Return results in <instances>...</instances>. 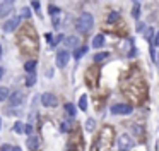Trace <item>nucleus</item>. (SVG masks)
Returning <instances> with one entry per match:
<instances>
[{
	"mask_svg": "<svg viewBox=\"0 0 159 151\" xmlns=\"http://www.w3.org/2000/svg\"><path fill=\"white\" fill-rule=\"evenodd\" d=\"M9 95H11L9 88L2 86V88H0V101H5V100H9Z\"/></svg>",
	"mask_w": 159,
	"mask_h": 151,
	"instance_id": "6ab92c4d",
	"label": "nucleus"
},
{
	"mask_svg": "<svg viewBox=\"0 0 159 151\" xmlns=\"http://www.w3.org/2000/svg\"><path fill=\"white\" fill-rule=\"evenodd\" d=\"M154 46H159V34L156 36V40H154Z\"/></svg>",
	"mask_w": 159,
	"mask_h": 151,
	"instance_id": "2f4dec72",
	"label": "nucleus"
},
{
	"mask_svg": "<svg viewBox=\"0 0 159 151\" xmlns=\"http://www.w3.org/2000/svg\"><path fill=\"white\" fill-rule=\"evenodd\" d=\"M21 16L26 17V19H29V17H31V9H29V7H22V9H21Z\"/></svg>",
	"mask_w": 159,
	"mask_h": 151,
	"instance_id": "a878e982",
	"label": "nucleus"
},
{
	"mask_svg": "<svg viewBox=\"0 0 159 151\" xmlns=\"http://www.w3.org/2000/svg\"><path fill=\"white\" fill-rule=\"evenodd\" d=\"M91 151H99V149H98V144H96V143H93V148H91Z\"/></svg>",
	"mask_w": 159,
	"mask_h": 151,
	"instance_id": "473e14b6",
	"label": "nucleus"
},
{
	"mask_svg": "<svg viewBox=\"0 0 159 151\" xmlns=\"http://www.w3.org/2000/svg\"><path fill=\"white\" fill-rule=\"evenodd\" d=\"M33 7H34L36 10H39V2L38 0H33Z\"/></svg>",
	"mask_w": 159,
	"mask_h": 151,
	"instance_id": "c756f323",
	"label": "nucleus"
},
{
	"mask_svg": "<svg viewBox=\"0 0 159 151\" xmlns=\"http://www.w3.org/2000/svg\"><path fill=\"white\" fill-rule=\"evenodd\" d=\"M93 46H94V48L104 46V36H103V34H98V36L93 38Z\"/></svg>",
	"mask_w": 159,
	"mask_h": 151,
	"instance_id": "4468645a",
	"label": "nucleus"
},
{
	"mask_svg": "<svg viewBox=\"0 0 159 151\" xmlns=\"http://www.w3.org/2000/svg\"><path fill=\"white\" fill-rule=\"evenodd\" d=\"M86 51H87V46H86V45H82V46L75 48V51H74V57L79 60L80 57H84V55H86Z\"/></svg>",
	"mask_w": 159,
	"mask_h": 151,
	"instance_id": "dca6fc26",
	"label": "nucleus"
},
{
	"mask_svg": "<svg viewBox=\"0 0 159 151\" xmlns=\"http://www.w3.org/2000/svg\"><path fill=\"white\" fill-rule=\"evenodd\" d=\"M22 101H24V95H22L21 91H16V93H12V95H9V105L11 106H17V105H21Z\"/></svg>",
	"mask_w": 159,
	"mask_h": 151,
	"instance_id": "9d476101",
	"label": "nucleus"
},
{
	"mask_svg": "<svg viewBox=\"0 0 159 151\" xmlns=\"http://www.w3.org/2000/svg\"><path fill=\"white\" fill-rule=\"evenodd\" d=\"M50 14H52V16H58V12H60V9L58 7H55V5H50Z\"/></svg>",
	"mask_w": 159,
	"mask_h": 151,
	"instance_id": "cd10ccee",
	"label": "nucleus"
},
{
	"mask_svg": "<svg viewBox=\"0 0 159 151\" xmlns=\"http://www.w3.org/2000/svg\"><path fill=\"white\" fill-rule=\"evenodd\" d=\"M132 112H134V108L128 103H116V105L111 106V113L113 115H130Z\"/></svg>",
	"mask_w": 159,
	"mask_h": 151,
	"instance_id": "20e7f679",
	"label": "nucleus"
},
{
	"mask_svg": "<svg viewBox=\"0 0 159 151\" xmlns=\"http://www.w3.org/2000/svg\"><path fill=\"white\" fill-rule=\"evenodd\" d=\"M14 130L16 132H24V125H22V122H16V125H14Z\"/></svg>",
	"mask_w": 159,
	"mask_h": 151,
	"instance_id": "bb28decb",
	"label": "nucleus"
},
{
	"mask_svg": "<svg viewBox=\"0 0 159 151\" xmlns=\"http://www.w3.org/2000/svg\"><path fill=\"white\" fill-rule=\"evenodd\" d=\"M9 149H12V148L9 146V144H4V146H2V151H9Z\"/></svg>",
	"mask_w": 159,
	"mask_h": 151,
	"instance_id": "7c9ffc66",
	"label": "nucleus"
},
{
	"mask_svg": "<svg viewBox=\"0 0 159 151\" xmlns=\"http://www.w3.org/2000/svg\"><path fill=\"white\" fill-rule=\"evenodd\" d=\"M12 9H14V2H2L0 3V17H5L7 14H11Z\"/></svg>",
	"mask_w": 159,
	"mask_h": 151,
	"instance_id": "9b49d317",
	"label": "nucleus"
},
{
	"mask_svg": "<svg viewBox=\"0 0 159 151\" xmlns=\"http://www.w3.org/2000/svg\"><path fill=\"white\" fill-rule=\"evenodd\" d=\"M34 82H36V76L34 74H29L28 77H26V86H28V88L34 86Z\"/></svg>",
	"mask_w": 159,
	"mask_h": 151,
	"instance_id": "5701e85b",
	"label": "nucleus"
},
{
	"mask_svg": "<svg viewBox=\"0 0 159 151\" xmlns=\"http://www.w3.org/2000/svg\"><path fill=\"white\" fill-rule=\"evenodd\" d=\"M19 46L28 55L38 53V36H36V31L33 29V26H26L19 33Z\"/></svg>",
	"mask_w": 159,
	"mask_h": 151,
	"instance_id": "f257e3e1",
	"label": "nucleus"
},
{
	"mask_svg": "<svg viewBox=\"0 0 159 151\" xmlns=\"http://www.w3.org/2000/svg\"><path fill=\"white\" fill-rule=\"evenodd\" d=\"M65 113L69 117H75V113H77L75 105H72V103H65Z\"/></svg>",
	"mask_w": 159,
	"mask_h": 151,
	"instance_id": "f3484780",
	"label": "nucleus"
},
{
	"mask_svg": "<svg viewBox=\"0 0 159 151\" xmlns=\"http://www.w3.org/2000/svg\"><path fill=\"white\" fill-rule=\"evenodd\" d=\"M26 144H28L29 151H36L39 148V137L38 136H29L28 141H26Z\"/></svg>",
	"mask_w": 159,
	"mask_h": 151,
	"instance_id": "f8f14e48",
	"label": "nucleus"
},
{
	"mask_svg": "<svg viewBox=\"0 0 159 151\" xmlns=\"http://www.w3.org/2000/svg\"><path fill=\"white\" fill-rule=\"evenodd\" d=\"M79 108L80 110H87V96L86 95H82L79 98Z\"/></svg>",
	"mask_w": 159,
	"mask_h": 151,
	"instance_id": "412c9836",
	"label": "nucleus"
},
{
	"mask_svg": "<svg viewBox=\"0 0 159 151\" xmlns=\"http://www.w3.org/2000/svg\"><path fill=\"white\" fill-rule=\"evenodd\" d=\"M157 64H159V58H157Z\"/></svg>",
	"mask_w": 159,
	"mask_h": 151,
	"instance_id": "58836bf2",
	"label": "nucleus"
},
{
	"mask_svg": "<svg viewBox=\"0 0 159 151\" xmlns=\"http://www.w3.org/2000/svg\"><path fill=\"white\" fill-rule=\"evenodd\" d=\"M2 76H4V71H2V67H0V79H2Z\"/></svg>",
	"mask_w": 159,
	"mask_h": 151,
	"instance_id": "f704fd0d",
	"label": "nucleus"
},
{
	"mask_svg": "<svg viewBox=\"0 0 159 151\" xmlns=\"http://www.w3.org/2000/svg\"><path fill=\"white\" fill-rule=\"evenodd\" d=\"M94 124H96V122H94L93 119H87L86 120V130H87V132H94V127H96Z\"/></svg>",
	"mask_w": 159,
	"mask_h": 151,
	"instance_id": "4be33fe9",
	"label": "nucleus"
},
{
	"mask_svg": "<svg viewBox=\"0 0 159 151\" xmlns=\"http://www.w3.org/2000/svg\"><path fill=\"white\" fill-rule=\"evenodd\" d=\"M0 57H2V46H0Z\"/></svg>",
	"mask_w": 159,
	"mask_h": 151,
	"instance_id": "c9c22d12",
	"label": "nucleus"
},
{
	"mask_svg": "<svg viewBox=\"0 0 159 151\" xmlns=\"http://www.w3.org/2000/svg\"><path fill=\"white\" fill-rule=\"evenodd\" d=\"M24 69H26V72H28V74H34V71H36V60H28L24 64Z\"/></svg>",
	"mask_w": 159,
	"mask_h": 151,
	"instance_id": "2eb2a0df",
	"label": "nucleus"
},
{
	"mask_svg": "<svg viewBox=\"0 0 159 151\" xmlns=\"http://www.w3.org/2000/svg\"><path fill=\"white\" fill-rule=\"evenodd\" d=\"M98 77H99V71L96 67H89L86 72V82L89 88H94L98 84Z\"/></svg>",
	"mask_w": 159,
	"mask_h": 151,
	"instance_id": "423d86ee",
	"label": "nucleus"
},
{
	"mask_svg": "<svg viewBox=\"0 0 159 151\" xmlns=\"http://www.w3.org/2000/svg\"><path fill=\"white\" fill-rule=\"evenodd\" d=\"M65 45H67V48H70V50H75V48L80 46V41H79L77 36H69L65 40Z\"/></svg>",
	"mask_w": 159,
	"mask_h": 151,
	"instance_id": "ddd939ff",
	"label": "nucleus"
},
{
	"mask_svg": "<svg viewBox=\"0 0 159 151\" xmlns=\"http://www.w3.org/2000/svg\"><path fill=\"white\" fill-rule=\"evenodd\" d=\"M21 24V16H12L11 19H7L4 22V31L5 33H12L14 29H17Z\"/></svg>",
	"mask_w": 159,
	"mask_h": 151,
	"instance_id": "0eeeda50",
	"label": "nucleus"
},
{
	"mask_svg": "<svg viewBox=\"0 0 159 151\" xmlns=\"http://www.w3.org/2000/svg\"><path fill=\"white\" fill-rule=\"evenodd\" d=\"M94 26V17L91 16V14H80L79 19L75 21V27L77 31H80V33H89L91 29H93Z\"/></svg>",
	"mask_w": 159,
	"mask_h": 151,
	"instance_id": "7ed1b4c3",
	"label": "nucleus"
},
{
	"mask_svg": "<svg viewBox=\"0 0 159 151\" xmlns=\"http://www.w3.org/2000/svg\"><path fill=\"white\" fill-rule=\"evenodd\" d=\"M134 139H132L128 134H121L120 137H118V148H120V151H128L134 148Z\"/></svg>",
	"mask_w": 159,
	"mask_h": 151,
	"instance_id": "39448f33",
	"label": "nucleus"
},
{
	"mask_svg": "<svg viewBox=\"0 0 159 151\" xmlns=\"http://www.w3.org/2000/svg\"><path fill=\"white\" fill-rule=\"evenodd\" d=\"M118 19H120V14H118L116 10L110 12V14H108V17H106V21H108V22H115V21H118Z\"/></svg>",
	"mask_w": 159,
	"mask_h": 151,
	"instance_id": "aec40b11",
	"label": "nucleus"
},
{
	"mask_svg": "<svg viewBox=\"0 0 159 151\" xmlns=\"http://www.w3.org/2000/svg\"><path fill=\"white\" fill-rule=\"evenodd\" d=\"M67 151H74V149H67Z\"/></svg>",
	"mask_w": 159,
	"mask_h": 151,
	"instance_id": "4c0bfd02",
	"label": "nucleus"
},
{
	"mask_svg": "<svg viewBox=\"0 0 159 151\" xmlns=\"http://www.w3.org/2000/svg\"><path fill=\"white\" fill-rule=\"evenodd\" d=\"M4 2H14V0H4Z\"/></svg>",
	"mask_w": 159,
	"mask_h": 151,
	"instance_id": "e433bc0d",
	"label": "nucleus"
},
{
	"mask_svg": "<svg viewBox=\"0 0 159 151\" xmlns=\"http://www.w3.org/2000/svg\"><path fill=\"white\" fill-rule=\"evenodd\" d=\"M69 51L67 50H60L58 53H57V67L58 69H63L67 64H69Z\"/></svg>",
	"mask_w": 159,
	"mask_h": 151,
	"instance_id": "1a4fd4ad",
	"label": "nucleus"
},
{
	"mask_svg": "<svg viewBox=\"0 0 159 151\" xmlns=\"http://www.w3.org/2000/svg\"><path fill=\"white\" fill-rule=\"evenodd\" d=\"M0 124H2V120H0Z\"/></svg>",
	"mask_w": 159,
	"mask_h": 151,
	"instance_id": "ea45409f",
	"label": "nucleus"
},
{
	"mask_svg": "<svg viewBox=\"0 0 159 151\" xmlns=\"http://www.w3.org/2000/svg\"><path fill=\"white\" fill-rule=\"evenodd\" d=\"M94 143L98 144V149H106V148H110L111 143H113V129L104 125L99 132V137H98Z\"/></svg>",
	"mask_w": 159,
	"mask_h": 151,
	"instance_id": "f03ea898",
	"label": "nucleus"
},
{
	"mask_svg": "<svg viewBox=\"0 0 159 151\" xmlns=\"http://www.w3.org/2000/svg\"><path fill=\"white\" fill-rule=\"evenodd\" d=\"M132 17H134V19H139V17H140V7H139V3H135V7L132 9Z\"/></svg>",
	"mask_w": 159,
	"mask_h": 151,
	"instance_id": "393cba45",
	"label": "nucleus"
},
{
	"mask_svg": "<svg viewBox=\"0 0 159 151\" xmlns=\"http://www.w3.org/2000/svg\"><path fill=\"white\" fill-rule=\"evenodd\" d=\"M41 103L45 106H48V108H55V106L58 105V100H57V96L53 95V93H43L41 95Z\"/></svg>",
	"mask_w": 159,
	"mask_h": 151,
	"instance_id": "6e6552de",
	"label": "nucleus"
},
{
	"mask_svg": "<svg viewBox=\"0 0 159 151\" xmlns=\"http://www.w3.org/2000/svg\"><path fill=\"white\" fill-rule=\"evenodd\" d=\"M132 130H134L135 134H137V132L142 134V127H140V125H132Z\"/></svg>",
	"mask_w": 159,
	"mask_h": 151,
	"instance_id": "c85d7f7f",
	"label": "nucleus"
},
{
	"mask_svg": "<svg viewBox=\"0 0 159 151\" xmlns=\"http://www.w3.org/2000/svg\"><path fill=\"white\" fill-rule=\"evenodd\" d=\"M152 36H154V29H152V27H147V29L144 31V38L147 41H152Z\"/></svg>",
	"mask_w": 159,
	"mask_h": 151,
	"instance_id": "b1692460",
	"label": "nucleus"
},
{
	"mask_svg": "<svg viewBox=\"0 0 159 151\" xmlns=\"http://www.w3.org/2000/svg\"><path fill=\"white\" fill-rule=\"evenodd\" d=\"M11 151H21V148H19V146H16V148H12Z\"/></svg>",
	"mask_w": 159,
	"mask_h": 151,
	"instance_id": "72a5a7b5",
	"label": "nucleus"
},
{
	"mask_svg": "<svg viewBox=\"0 0 159 151\" xmlns=\"http://www.w3.org/2000/svg\"><path fill=\"white\" fill-rule=\"evenodd\" d=\"M108 57H110V53H108V51H101V53L94 55V62H96V64H99V62H104Z\"/></svg>",
	"mask_w": 159,
	"mask_h": 151,
	"instance_id": "a211bd4d",
	"label": "nucleus"
}]
</instances>
